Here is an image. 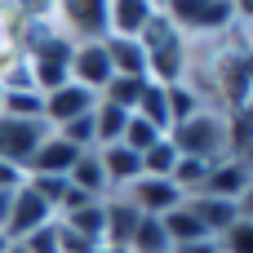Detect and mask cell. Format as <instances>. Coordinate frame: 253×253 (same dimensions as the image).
I'll list each match as a JSON object with an SVG mask.
<instances>
[{
  "label": "cell",
  "mask_w": 253,
  "mask_h": 253,
  "mask_svg": "<svg viewBox=\"0 0 253 253\" xmlns=\"http://www.w3.org/2000/svg\"><path fill=\"white\" fill-rule=\"evenodd\" d=\"M253 182V169L240 160V156H227V160H218L213 169H209V178H205V191L200 196H213V200H240L245 196V187Z\"/></svg>",
  "instance_id": "12"
},
{
  "label": "cell",
  "mask_w": 253,
  "mask_h": 253,
  "mask_svg": "<svg viewBox=\"0 0 253 253\" xmlns=\"http://www.w3.org/2000/svg\"><path fill=\"white\" fill-rule=\"evenodd\" d=\"M102 44H107V58H111V71L116 76L151 80L147 76V49H142V40H116V36H107Z\"/></svg>",
  "instance_id": "16"
},
{
  "label": "cell",
  "mask_w": 253,
  "mask_h": 253,
  "mask_svg": "<svg viewBox=\"0 0 253 253\" xmlns=\"http://www.w3.org/2000/svg\"><path fill=\"white\" fill-rule=\"evenodd\" d=\"M111 80H116V71H111V58H107V44L102 40H80L71 49V84L102 98V89Z\"/></svg>",
  "instance_id": "6"
},
{
  "label": "cell",
  "mask_w": 253,
  "mask_h": 253,
  "mask_svg": "<svg viewBox=\"0 0 253 253\" xmlns=\"http://www.w3.org/2000/svg\"><path fill=\"white\" fill-rule=\"evenodd\" d=\"M4 116H22V120H44V93L36 89H4Z\"/></svg>",
  "instance_id": "25"
},
{
  "label": "cell",
  "mask_w": 253,
  "mask_h": 253,
  "mask_svg": "<svg viewBox=\"0 0 253 253\" xmlns=\"http://www.w3.org/2000/svg\"><path fill=\"white\" fill-rule=\"evenodd\" d=\"M129 116H133V111H120L116 102H102V98H98V107H93V151H98V147H116V142L125 138Z\"/></svg>",
  "instance_id": "19"
},
{
  "label": "cell",
  "mask_w": 253,
  "mask_h": 253,
  "mask_svg": "<svg viewBox=\"0 0 253 253\" xmlns=\"http://www.w3.org/2000/svg\"><path fill=\"white\" fill-rule=\"evenodd\" d=\"M160 9L187 44L191 40H218L236 27V4L231 0H173V4H160Z\"/></svg>",
  "instance_id": "2"
},
{
  "label": "cell",
  "mask_w": 253,
  "mask_h": 253,
  "mask_svg": "<svg viewBox=\"0 0 253 253\" xmlns=\"http://www.w3.org/2000/svg\"><path fill=\"white\" fill-rule=\"evenodd\" d=\"M133 116H142L147 125H156L160 133H169V98H165V84L147 80V89H142V98H138Z\"/></svg>",
  "instance_id": "22"
},
{
  "label": "cell",
  "mask_w": 253,
  "mask_h": 253,
  "mask_svg": "<svg viewBox=\"0 0 253 253\" xmlns=\"http://www.w3.org/2000/svg\"><path fill=\"white\" fill-rule=\"evenodd\" d=\"M165 98H169V129H173V125H182V120H191L196 111H205V107H209V102H205L187 80H182V84H165Z\"/></svg>",
  "instance_id": "21"
},
{
  "label": "cell",
  "mask_w": 253,
  "mask_h": 253,
  "mask_svg": "<svg viewBox=\"0 0 253 253\" xmlns=\"http://www.w3.org/2000/svg\"><path fill=\"white\" fill-rule=\"evenodd\" d=\"M13 249V245H9V240H4V231H0V253H9Z\"/></svg>",
  "instance_id": "35"
},
{
  "label": "cell",
  "mask_w": 253,
  "mask_h": 253,
  "mask_svg": "<svg viewBox=\"0 0 253 253\" xmlns=\"http://www.w3.org/2000/svg\"><path fill=\"white\" fill-rule=\"evenodd\" d=\"M0 107H4V84H0Z\"/></svg>",
  "instance_id": "36"
},
{
  "label": "cell",
  "mask_w": 253,
  "mask_h": 253,
  "mask_svg": "<svg viewBox=\"0 0 253 253\" xmlns=\"http://www.w3.org/2000/svg\"><path fill=\"white\" fill-rule=\"evenodd\" d=\"M160 138H169V133H160V129H156V125H147L142 116H129V125H125V138H120V147H129V151H138V156H142V151H151V147H156Z\"/></svg>",
  "instance_id": "26"
},
{
  "label": "cell",
  "mask_w": 253,
  "mask_h": 253,
  "mask_svg": "<svg viewBox=\"0 0 253 253\" xmlns=\"http://www.w3.org/2000/svg\"><path fill=\"white\" fill-rule=\"evenodd\" d=\"M125 253H173V240L165 236L160 218H138V231H133Z\"/></svg>",
  "instance_id": "24"
},
{
  "label": "cell",
  "mask_w": 253,
  "mask_h": 253,
  "mask_svg": "<svg viewBox=\"0 0 253 253\" xmlns=\"http://www.w3.org/2000/svg\"><path fill=\"white\" fill-rule=\"evenodd\" d=\"M173 165H178V147H173L169 138H160L151 151H142V173H147V178H169Z\"/></svg>",
  "instance_id": "27"
},
{
  "label": "cell",
  "mask_w": 253,
  "mask_h": 253,
  "mask_svg": "<svg viewBox=\"0 0 253 253\" xmlns=\"http://www.w3.org/2000/svg\"><path fill=\"white\" fill-rule=\"evenodd\" d=\"M156 9L160 4H151V0H111L107 4V36H116V40H142V31L151 27Z\"/></svg>",
  "instance_id": "9"
},
{
  "label": "cell",
  "mask_w": 253,
  "mask_h": 253,
  "mask_svg": "<svg viewBox=\"0 0 253 253\" xmlns=\"http://www.w3.org/2000/svg\"><path fill=\"white\" fill-rule=\"evenodd\" d=\"M160 227H165V236L173 240V249H182V245H196V240H209V231L200 227V218L187 209V200L173 209V213H165L160 218Z\"/></svg>",
  "instance_id": "20"
},
{
  "label": "cell",
  "mask_w": 253,
  "mask_h": 253,
  "mask_svg": "<svg viewBox=\"0 0 253 253\" xmlns=\"http://www.w3.org/2000/svg\"><path fill=\"white\" fill-rule=\"evenodd\" d=\"M53 22L71 44L107 40V0H62L53 4Z\"/></svg>",
  "instance_id": "4"
},
{
  "label": "cell",
  "mask_w": 253,
  "mask_h": 253,
  "mask_svg": "<svg viewBox=\"0 0 253 253\" xmlns=\"http://www.w3.org/2000/svg\"><path fill=\"white\" fill-rule=\"evenodd\" d=\"M98 160H102V173H107V187H111V196H120L129 182H138L142 178V156L138 151H129V147H98Z\"/></svg>",
  "instance_id": "14"
},
{
  "label": "cell",
  "mask_w": 253,
  "mask_h": 253,
  "mask_svg": "<svg viewBox=\"0 0 253 253\" xmlns=\"http://www.w3.org/2000/svg\"><path fill=\"white\" fill-rule=\"evenodd\" d=\"M236 213H240V218H249V222H253V182L245 187V196L236 200Z\"/></svg>",
  "instance_id": "32"
},
{
  "label": "cell",
  "mask_w": 253,
  "mask_h": 253,
  "mask_svg": "<svg viewBox=\"0 0 253 253\" xmlns=\"http://www.w3.org/2000/svg\"><path fill=\"white\" fill-rule=\"evenodd\" d=\"M49 222H58V218H53V209H49L31 187H22V191H13L9 222H4V240H9V245H22L27 236H36V231H40V227H49Z\"/></svg>",
  "instance_id": "8"
},
{
  "label": "cell",
  "mask_w": 253,
  "mask_h": 253,
  "mask_svg": "<svg viewBox=\"0 0 253 253\" xmlns=\"http://www.w3.org/2000/svg\"><path fill=\"white\" fill-rule=\"evenodd\" d=\"M142 89H147V80H129V76H116V80L102 89V102H116L120 111H133V107H138V98H142Z\"/></svg>",
  "instance_id": "28"
},
{
  "label": "cell",
  "mask_w": 253,
  "mask_h": 253,
  "mask_svg": "<svg viewBox=\"0 0 253 253\" xmlns=\"http://www.w3.org/2000/svg\"><path fill=\"white\" fill-rule=\"evenodd\" d=\"M80 156H84L80 147H71L67 138L49 133V138L36 147V156H31V165H27V178H36V173H40V178H67Z\"/></svg>",
  "instance_id": "11"
},
{
  "label": "cell",
  "mask_w": 253,
  "mask_h": 253,
  "mask_svg": "<svg viewBox=\"0 0 253 253\" xmlns=\"http://www.w3.org/2000/svg\"><path fill=\"white\" fill-rule=\"evenodd\" d=\"M169 142L178 147V156H196V160H227L231 156V111H218V107H205L196 111L191 120L173 125L169 129Z\"/></svg>",
  "instance_id": "1"
},
{
  "label": "cell",
  "mask_w": 253,
  "mask_h": 253,
  "mask_svg": "<svg viewBox=\"0 0 253 253\" xmlns=\"http://www.w3.org/2000/svg\"><path fill=\"white\" fill-rule=\"evenodd\" d=\"M18 249L22 253H58V222H49V227H40L36 236H27Z\"/></svg>",
  "instance_id": "30"
},
{
  "label": "cell",
  "mask_w": 253,
  "mask_h": 253,
  "mask_svg": "<svg viewBox=\"0 0 253 253\" xmlns=\"http://www.w3.org/2000/svg\"><path fill=\"white\" fill-rule=\"evenodd\" d=\"M58 222H62V227H71L76 236H84V240H93V245L102 249V227H107V200H84L80 209L62 213Z\"/></svg>",
  "instance_id": "18"
},
{
  "label": "cell",
  "mask_w": 253,
  "mask_h": 253,
  "mask_svg": "<svg viewBox=\"0 0 253 253\" xmlns=\"http://www.w3.org/2000/svg\"><path fill=\"white\" fill-rule=\"evenodd\" d=\"M22 62V44H18V4H0V76Z\"/></svg>",
  "instance_id": "23"
},
{
  "label": "cell",
  "mask_w": 253,
  "mask_h": 253,
  "mask_svg": "<svg viewBox=\"0 0 253 253\" xmlns=\"http://www.w3.org/2000/svg\"><path fill=\"white\" fill-rule=\"evenodd\" d=\"M120 196H125V200H129L142 218H165V213H173V209L187 200V196H182L169 178H147V173H142L138 182H129Z\"/></svg>",
  "instance_id": "7"
},
{
  "label": "cell",
  "mask_w": 253,
  "mask_h": 253,
  "mask_svg": "<svg viewBox=\"0 0 253 253\" xmlns=\"http://www.w3.org/2000/svg\"><path fill=\"white\" fill-rule=\"evenodd\" d=\"M93 107H98V93H89V89H80V84H62V89L44 93V125H49V129H62V125L89 116Z\"/></svg>",
  "instance_id": "10"
},
{
  "label": "cell",
  "mask_w": 253,
  "mask_h": 253,
  "mask_svg": "<svg viewBox=\"0 0 253 253\" xmlns=\"http://www.w3.org/2000/svg\"><path fill=\"white\" fill-rule=\"evenodd\" d=\"M187 209L200 218V227L209 231V240H218V236H222V231L240 218L231 200H213V196H191V200H187Z\"/></svg>",
  "instance_id": "17"
},
{
  "label": "cell",
  "mask_w": 253,
  "mask_h": 253,
  "mask_svg": "<svg viewBox=\"0 0 253 253\" xmlns=\"http://www.w3.org/2000/svg\"><path fill=\"white\" fill-rule=\"evenodd\" d=\"M138 209L125 200V196H111L107 200V227H102V253H125L133 231H138Z\"/></svg>",
  "instance_id": "13"
},
{
  "label": "cell",
  "mask_w": 253,
  "mask_h": 253,
  "mask_svg": "<svg viewBox=\"0 0 253 253\" xmlns=\"http://www.w3.org/2000/svg\"><path fill=\"white\" fill-rule=\"evenodd\" d=\"M67 187H71V191H80V196H89V200H111V187H107V173H102L98 151H84V156L71 165Z\"/></svg>",
  "instance_id": "15"
},
{
  "label": "cell",
  "mask_w": 253,
  "mask_h": 253,
  "mask_svg": "<svg viewBox=\"0 0 253 253\" xmlns=\"http://www.w3.org/2000/svg\"><path fill=\"white\" fill-rule=\"evenodd\" d=\"M218 249L222 253H253V222L249 218H236V222L218 236Z\"/></svg>",
  "instance_id": "29"
},
{
  "label": "cell",
  "mask_w": 253,
  "mask_h": 253,
  "mask_svg": "<svg viewBox=\"0 0 253 253\" xmlns=\"http://www.w3.org/2000/svg\"><path fill=\"white\" fill-rule=\"evenodd\" d=\"M9 205H13V196L0 191V231H4V222H9Z\"/></svg>",
  "instance_id": "34"
},
{
  "label": "cell",
  "mask_w": 253,
  "mask_h": 253,
  "mask_svg": "<svg viewBox=\"0 0 253 253\" xmlns=\"http://www.w3.org/2000/svg\"><path fill=\"white\" fill-rule=\"evenodd\" d=\"M71 49H76V44H71L62 31H53V36H44L40 44H31V49L22 53L36 93H53V89L71 84Z\"/></svg>",
  "instance_id": "3"
},
{
  "label": "cell",
  "mask_w": 253,
  "mask_h": 253,
  "mask_svg": "<svg viewBox=\"0 0 253 253\" xmlns=\"http://www.w3.org/2000/svg\"><path fill=\"white\" fill-rule=\"evenodd\" d=\"M173 253H222V249H218V240H196V245H182Z\"/></svg>",
  "instance_id": "33"
},
{
  "label": "cell",
  "mask_w": 253,
  "mask_h": 253,
  "mask_svg": "<svg viewBox=\"0 0 253 253\" xmlns=\"http://www.w3.org/2000/svg\"><path fill=\"white\" fill-rule=\"evenodd\" d=\"M49 133H53V129H49L44 120H22V116H4V111H0V160H4V165H18V169L27 173L36 147H40Z\"/></svg>",
  "instance_id": "5"
},
{
  "label": "cell",
  "mask_w": 253,
  "mask_h": 253,
  "mask_svg": "<svg viewBox=\"0 0 253 253\" xmlns=\"http://www.w3.org/2000/svg\"><path fill=\"white\" fill-rule=\"evenodd\" d=\"M22 187H27V173H22L18 165H4V160H0V191L13 196V191H22Z\"/></svg>",
  "instance_id": "31"
}]
</instances>
